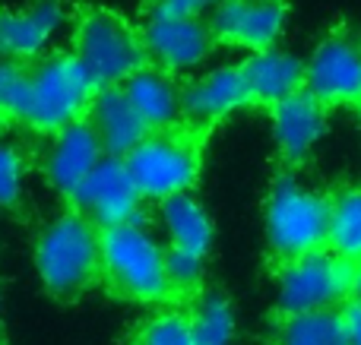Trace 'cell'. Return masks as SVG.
Wrapping results in <instances>:
<instances>
[{
  "label": "cell",
  "instance_id": "cell-1",
  "mask_svg": "<svg viewBox=\"0 0 361 345\" xmlns=\"http://www.w3.org/2000/svg\"><path fill=\"white\" fill-rule=\"evenodd\" d=\"M35 272L57 298H76L102 276V228L76 209L61 213L35 238Z\"/></svg>",
  "mask_w": 361,
  "mask_h": 345
},
{
  "label": "cell",
  "instance_id": "cell-2",
  "mask_svg": "<svg viewBox=\"0 0 361 345\" xmlns=\"http://www.w3.org/2000/svg\"><path fill=\"white\" fill-rule=\"evenodd\" d=\"M99 89L80 67L73 51H54L29 67L23 124L35 133H54L89 118V108Z\"/></svg>",
  "mask_w": 361,
  "mask_h": 345
},
{
  "label": "cell",
  "instance_id": "cell-3",
  "mask_svg": "<svg viewBox=\"0 0 361 345\" xmlns=\"http://www.w3.org/2000/svg\"><path fill=\"white\" fill-rule=\"evenodd\" d=\"M263 232L282 263L324 251L330 244V196L311 190L295 175H279L263 206Z\"/></svg>",
  "mask_w": 361,
  "mask_h": 345
},
{
  "label": "cell",
  "instance_id": "cell-4",
  "mask_svg": "<svg viewBox=\"0 0 361 345\" xmlns=\"http://www.w3.org/2000/svg\"><path fill=\"white\" fill-rule=\"evenodd\" d=\"M165 260L169 247L143 219L102 232V276L130 301L159 304L171 295Z\"/></svg>",
  "mask_w": 361,
  "mask_h": 345
},
{
  "label": "cell",
  "instance_id": "cell-5",
  "mask_svg": "<svg viewBox=\"0 0 361 345\" xmlns=\"http://www.w3.org/2000/svg\"><path fill=\"white\" fill-rule=\"evenodd\" d=\"M73 57L95 89L124 86L146 67V48L140 29L105 10H89L73 25Z\"/></svg>",
  "mask_w": 361,
  "mask_h": 345
},
{
  "label": "cell",
  "instance_id": "cell-6",
  "mask_svg": "<svg viewBox=\"0 0 361 345\" xmlns=\"http://www.w3.org/2000/svg\"><path fill=\"white\" fill-rule=\"evenodd\" d=\"M355 263L336 257L333 251H317L307 257L282 263L276 276V304L282 317L333 310L355 291Z\"/></svg>",
  "mask_w": 361,
  "mask_h": 345
},
{
  "label": "cell",
  "instance_id": "cell-7",
  "mask_svg": "<svg viewBox=\"0 0 361 345\" xmlns=\"http://www.w3.org/2000/svg\"><path fill=\"white\" fill-rule=\"evenodd\" d=\"M140 196L149 203H165L171 196L190 194L200 177V152L187 133H149L124 158Z\"/></svg>",
  "mask_w": 361,
  "mask_h": 345
},
{
  "label": "cell",
  "instance_id": "cell-8",
  "mask_svg": "<svg viewBox=\"0 0 361 345\" xmlns=\"http://www.w3.org/2000/svg\"><path fill=\"white\" fill-rule=\"evenodd\" d=\"M149 67L162 70L169 76H197L206 67L216 48V35L209 29V19H180L152 13L140 29Z\"/></svg>",
  "mask_w": 361,
  "mask_h": 345
},
{
  "label": "cell",
  "instance_id": "cell-9",
  "mask_svg": "<svg viewBox=\"0 0 361 345\" xmlns=\"http://www.w3.org/2000/svg\"><path fill=\"white\" fill-rule=\"evenodd\" d=\"M70 203H73L76 213L86 215L92 225H99L105 232V228H114V225L140 222L143 219V209L140 206L146 200L140 196L124 158L105 156Z\"/></svg>",
  "mask_w": 361,
  "mask_h": 345
},
{
  "label": "cell",
  "instance_id": "cell-10",
  "mask_svg": "<svg viewBox=\"0 0 361 345\" xmlns=\"http://www.w3.org/2000/svg\"><path fill=\"white\" fill-rule=\"evenodd\" d=\"M305 89L324 105H361V38L330 32L305 61Z\"/></svg>",
  "mask_w": 361,
  "mask_h": 345
},
{
  "label": "cell",
  "instance_id": "cell-11",
  "mask_svg": "<svg viewBox=\"0 0 361 345\" xmlns=\"http://www.w3.org/2000/svg\"><path fill=\"white\" fill-rule=\"evenodd\" d=\"M70 25L67 0H32L23 10L0 13V57L16 63H38L54 54L51 44Z\"/></svg>",
  "mask_w": 361,
  "mask_h": 345
},
{
  "label": "cell",
  "instance_id": "cell-12",
  "mask_svg": "<svg viewBox=\"0 0 361 345\" xmlns=\"http://www.w3.org/2000/svg\"><path fill=\"white\" fill-rule=\"evenodd\" d=\"M286 23V0H222L209 16V29L216 42L247 51V54L279 48Z\"/></svg>",
  "mask_w": 361,
  "mask_h": 345
},
{
  "label": "cell",
  "instance_id": "cell-13",
  "mask_svg": "<svg viewBox=\"0 0 361 345\" xmlns=\"http://www.w3.org/2000/svg\"><path fill=\"white\" fill-rule=\"evenodd\" d=\"M254 101L241 63H222L184 82V120L193 127H209L238 114Z\"/></svg>",
  "mask_w": 361,
  "mask_h": 345
},
{
  "label": "cell",
  "instance_id": "cell-14",
  "mask_svg": "<svg viewBox=\"0 0 361 345\" xmlns=\"http://www.w3.org/2000/svg\"><path fill=\"white\" fill-rule=\"evenodd\" d=\"M102 158H105V149H102L99 133L92 130L89 120H80L51 137L44 149V181L51 184L54 194L73 200Z\"/></svg>",
  "mask_w": 361,
  "mask_h": 345
},
{
  "label": "cell",
  "instance_id": "cell-15",
  "mask_svg": "<svg viewBox=\"0 0 361 345\" xmlns=\"http://www.w3.org/2000/svg\"><path fill=\"white\" fill-rule=\"evenodd\" d=\"M269 130H273V143L282 152V158L292 165L305 162L314 152V146L324 139L326 133V105L317 101L311 92H298L276 105L269 111Z\"/></svg>",
  "mask_w": 361,
  "mask_h": 345
},
{
  "label": "cell",
  "instance_id": "cell-16",
  "mask_svg": "<svg viewBox=\"0 0 361 345\" xmlns=\"http://www.w3.org/2000/svg\"><path fill=\"white\" fill-rule=\"evenodd\" d=\"M241 73L247 80L254 101H260L267 108H276L286 99H292V95L305 92V80H307L305 61L286 48H269V51L247 54L241 61Z\"/></svg>",
  "mask_w": 361,
  "mask_h": 345
},
{
  "label": "cell",
  "instance_id": "cell-17",
  "mask_svg": "<svg viewBox=\"0 0 361 345\" xmlns=\"http://www.w3.org/2000/svg\"><path fill=\"white\" fill-rule=\"evenodd\" d=\"M124 92L149 133H169L184 120V86L149 63L124 82Z\"/></svg>",
  "mask_w": 361,
  "mask_h": 345
},
{
  "label": "cell",
  "instance_id": "cell-18",
  "mask_svg": "<svg viewBox=\"0 0 361 345\" xmlns=\"http://www.w3.org/2000/svg\"><path fill=\"white\" fill-rule=\"evenodd\" d=\"M86 120L92 124V130L99 133L105 156H114V158H127L146 137H149V127H146L143 120H140V114L133 111L124 86L99 89Z\"/></svg>",
  "mask_w": 361,
  "mask_h": 345
},
{
  "label": "cell",
  "instance_id": "cell-19",
  "mask_svg": "<svg viewBox=\"0 0 361 345\" xmlns=\"http://www.w3.org/2000/svg\"><path fill=\"white\" fill-rule=\"evenodd\" d=\"M159 225L169 241V247L206 257L212 247V219L206 206L193 194H180L159 203Z\"/></svg>",
  "mask_w": 361,
  "mask_h": 345
},
{
  "label": "cell",
  "instance_id": "cell-20",
  "mask_svg": "<svg viewBox=\"0 0 361 345\" xmlns=\"http://www.w3.org/2000/svg\"><path fill=\"white\" fill-rule=\"evenodd\" d=\"M330 247L336 257L361 263V187H343L330 196Z\"/></svg>",
  "mask_w": 361,
  "mask_h": 345
},
{
  "label": "cell",
  "instance_id": "cell-21",
  "mask_svg": "<svg viewBox=\"0 0 361 345\" xmlns=\"http://www.w3.org/2000/svg\"><path fill=\"white\" fill-rule=\"evenodd\" d=\"M187 323H190V336L197 345H235V310L228 298L219 291L200 295L187 314Z\"/></svg>",
  "mask_w": 361,
  "mask_h": 345
},
{
  "label": "cell",
  "instance_id": "cell-22",
  "mask_svg": "<svg viewBox=\"0 0 361 345\" xmlns=\"http://www.w3.org/2000/svg\"><path fill=\"white\" fill-rule=\"evenodd\" d=\"M279 345H352L343 310L286 317L279 327Z\"/></svg>",
  "mask_w": 361,
  "mask_h": 345
},
{
  "label": "cell",
  "instance_id": "cell-23",
  "mask_svg": "<svg viewBox=\"0 0 361 345\" xmlns=\"http://www.w3.org/2000/svg\"><path fill=\"white\" fill-rule=\"evenodd\" d=\"M130 345H197L190 336L187 314L180 310H159L146 323H140Z\"/></svg>",
  "mask_w": 361,
  "mask_h": 345
},
{
  "label": "cell",
  "instance_id": "cell-24",
  "mask_svg": "<svg viewBox=\"0 0 361 345\" xmlns=\"http://www.w3.org/2000/svg\"><path fill=\"white\" fill-rule=\"evenodd\" d=\"M25 89H29V67L0 57V127L23 120Z\"/></svg>",
  "mask_w": 361,
  "mask_h": 345
},
{
  "label": "cell",
  "instance_id": "cell-25",
  "mask_svg": "<svg viewBox=\"0 0 361 345\" xmlns=\"http://www.w3.org/2000/svg\"><path fill=\"white\" fill-rule=\"evenodd\" d=\"M25 175H29V162L23 149L0 139V206H16L23 200Z\"/></svg>",
  "mask_w": 361,
  "mask_h": 345
},
{
  "label": "cell",
  "instance_id": "cell-26",
  "mask_svg": "<svg viewBox=\"0 0 361 345\" xmlns=\"http://www.w3.org/2000/svg\"><path fill=\"white\" fill-rule=\"evenodd\" d=\"M165 270H169V289H171V291H178V295H193V291L203 285L206 257L169 247V260H165Z\"/></svg>",
  "mask_w": 361,
  "mask_h": 345
},
{
  "label": "cell",
  "instance_id": "cell-27",
  "mask_svg": "<svg viewBox=\"0 0 361 345\" xmlns=\"http://www.w3.org/2000/svg\"><path fill=\"white\" fill-rule=\"evenodd\" d=\"M222 0H152V13H165V16L180 19H206Z\"/></svg>",
  "mask_w": 361,
  "mask_h": 345
},
{
  "label": "cell",
  "instance_id": "cell-28",
  "mask_svg": "<svg viewBox=\"0 0 361 345\" xmlns=\"http://www.w3.org/2000/svg\"><path fill=\"white\" fill-rule=\"evenodd\" d=\"M343 320H345V333H349L352 345H361V301H349L343 308Z\"/></svg>",
  "mask_w": 361,
  "mask_h": 345
},
{
  "label": "cell",
  "instance_id": "cell-29",
  "mask_svg": "<svg viewBox=\"0 0 361 345\" xmlns=\"http://www.w3.org/2000/svg\"><path fill=\"white\" fill-rule=\"evenodd\" d=\"M352 301H361V263L355 270V291H352Z\"/></svg>",
  "mask_w": 361,
  "mask_h": 345
},
{
  "label": "cell",
  "instance_id": "cell-30",
  "mask_svg": "<svg viewBox=\"0 0 361 345\" xmlns=\"http://www.w3.org/2000/svg\"><path fill=\"white\" fill-rule=\"evenodd\" d=\"M358 120H361V105H358Z\"/></svg>",
  "mask_w": 361,
  "mask_h": 345
}]
</instances>
